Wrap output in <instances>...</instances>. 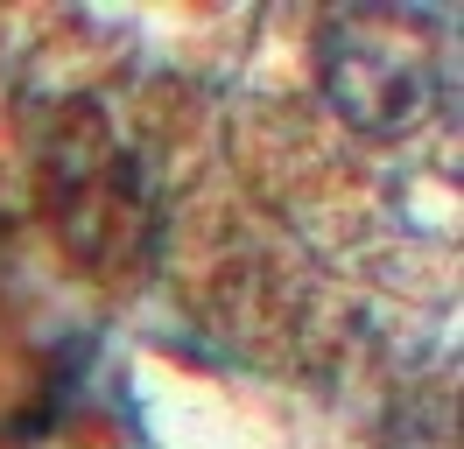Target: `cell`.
<instances>
[{
  "label": "cell",
  "instance_id": "obj_1",
  "mask_svg": "<svg viewBox=\"0 0 464 449\" xmlns=\"http://www.w3.org/2000/svg\"><path fill=\"white\" fill-rule=\"evenodd\" d=\"M317 84L359 134L394 140L436 99H450V50L436 14L338 7L317 28Z\"/></svg>",
  "mask_w": 464,
  "mask_h": 449
},
{
  "label": "cell",
  "instance_id": "obj_2",
  "mask_svg": "<svg viewBox=\"0 0 464 449\" xmlns=\"http://www.w3.org/2000/svg\"><path fill=\"white\" fill-rule=\"evenodd\" d=\"M43 190H50V218H57L63 246L92 260V267H127L141 246V176L113 148L106 119L71 106L57 134L43 148Z\"/></svg>",
  "mask_w": 464,
  "mask_h": 449
}]
</instances>
